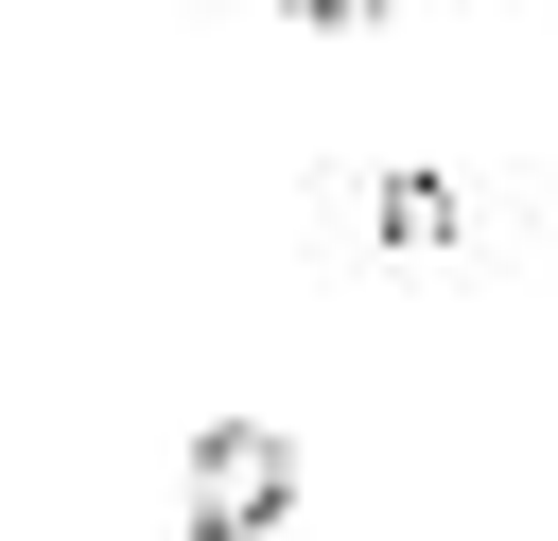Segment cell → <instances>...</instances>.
<instances>
[{"label": "cell", "mask_w": 558, "mask_h": 541, "mask_svg": "<svg viewBox=\"0 0 558 541\" xmlns=\"http://www.w3.org/2000/svg\"><path fill=\"white\" fill-rule=\"evenodd\" d=\"M296 506V436L279 419H209L192 436V541H279Z\"/></svg>", "instance_id": "6da1fadb"}, {"label": "cell", "mask_w": 558, "mask_h": 541, "mask_svg": "<svg viewBox=\"0 0 558 541\" xmlns=\"http://www.w3.org/2000/svg\"><path fill=\"white\" fill-rule=\"evenodd\" d=\"M279 17H331V35H349V17H384V0H279Z\"/></svg>", "instance_id": "7a4b0ae2"}]
</instances>
